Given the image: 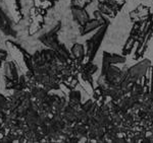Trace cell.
Masks as SVG:
<instances>
[{
  "instance_id": "6da1fadb",
  "label": "cell",
  "mask_w": 153,
  "mask_h": 143,
  "mask_svg": "<svg viewBox=\"0 0 153 143\" xmlns=\"http://www.w3.org/2000/svg\"><path fill=\"white\" fill-rule=\"evenodd\" d=\"M60 28H61V21H58L50 31L39 37V41H40L42 44H44L47 48L52 49V50H54L55 52H57L59 55L63 56V57H65L66 59H68V60H71V61H74L71 53L68 52V49L65 48V46L62 45L61 43H59V41H58L57 33L59 32Z\"/></svg>"
},
{
  "instance_id": "7a4b0ae2",
  "label": "cell",
  "mask_w": 153,
  "mask_h": 143,
  "mask_svg": "<svg viewBox=\"0 0 153 143\" xmlns=\"http://www.w3.org/2000/svg\"><path fill=\"white\" fill-rule=\"evenodd\" d=\"M110 23V21L101 26L99 29L96 32L95 34H93L92 38L86 41V57L84 59L83 63L88 62V61H93L97 54L98 50H99L101 43H102L103 39L105 37V34L107 32L108 26Z\"/></svg>"
},
{
  "instance_id": "3957f363",
  "label": "cell",
  "mask_w": 153,
  "mask_h": 143,
  "mask_svg": "<svg viewBox=\"0 0 153 143\" xmlns=\"http://www.w3.org/2000/svg\"><path fill=\"white\" fill-rule=\"evenodd\" d=\"M152 34H153V15L150 13L148 19L145 21V24L143 26L142 32L137 41L138 46H137V50H136L134 59H139L144 54L145 50L147 49L148 43H149L150 39H151Z\"/></svg>"
},
{
  "instance_id": "277c9868",
  "label": "cell",
  "mask_w": 153,
  "mask_h": 143,
  "mask_svg": "<svg viewBox=\"0 0 153 143\" xmlns=\"http://www.w3.org/2000/svg\"><path fill=\"white\" fill-rule=\"evenodd\" d=\"M5 44L8 47V49L12 52V57L16 59V61L23 67V64L25 67L28 69V71H34V64H33V57L27 52L25 49L19 47L18 44L13 43L11 41L5 42Z\"/></svg>"
},
{
  "instance_id": "5b68a950",
  "label": "cell",
  "mask_w": 153,
  "mask_h": 143,
  "mask_svg": "<svg viewBox=\"0 0 153 143\" xmlns=\"http://www.w3.org/2000/svg\"><path fill=\"white\" fill-rule=\"evenodd\" d=\"M150 66H151V62L149 59H144V60L140 61L136 65L127 69L126 79H128L131 82H138L140 78L147 74V71L149 70Z\"/></svg>"
},
{
  "instance_id": "8992f818",
  "label": "cell",
  "mask_w": 153,
  "mask_h": 143,
  "mask_svg": "<svg viewBox=\"0 0 153 143\" xmlns=\"http://www.w3.org/2000/svg\"><path fill=\"white\" fill-rule=\"evenodd\" d=\"M94 17L93 19H89L86 23L85 26L83 28H81V36H85L89 33H91L94 29L100 28L101 26H103L104 23H106L107 21H109V19H107L104 16V14H102L99 10H95L94 11Z\"/></svg>"
},
{
  "instance_id": "52a82bcc",
  "label": "cell",
  "mask_w": 153,
  "mask_h": 143,
  "mask_svg": "<svg viewBox=\"0 0 153 143\" xmlns=\"http://www.w3.org/2000/svg\"><path fill=\"white\" fill-rule=\"evenodd\" d=\"M71 15H73L74 21H75L81 28H83L86 24V23L90 19V16H89L88 12L86 11L85 8H83V7L71 5Z\"/></svg>"
},
{
  "instance_id": "ba28073f",
  "label": "cell",
  "mask_w": 153,
  "mask_h": 143,
  "mask_svg": "<svg viewBox=\"0 0 153 143\" xmlns=\"http://www.w3.org/2000/svg\"><path fill=\"white\" fill-rule=\"evenodd\" d=\"M71 55L74 59V62L76 63V65L78 67H80L81 64L83 63L84 59L86 57L85 49L82 44H75L71 49Z\"/></svg>"
},
{
  "instance_id": "9c48e42d",
  "label": "cell",
  "mask_w": 153,
  "mask_h": 143,
  "mask_svg": "<svg viewBox=\"0 0 153 143\" xmlns=\"http://www.w3.org/2000/svg\"><path fill=\"white\" fill-rule=\"evenodd\" d=\"M4 78L18 82L19 76L18 73V69H16V65L13 61H8L4 64Z\"/></svg>"
},
{
  "instance_id": "30bf717a",
  "label": "cell",
  "mask_w": 153,
  "mask_h": 143,
  "mask_svg": "<svg viewBox=\"0 0 153 143\" xmlns=\"http://www.w3.org/2000/svg\"><path fill=\"white\" fill-rule=\"evenodd\" d=\"M0 29L4 34H8V36H16V33L11 28V21H9L8 16L6 15V13L1 8H0Z\"/></svg>"
},
{
  "instance_id": "8fae6325",
  "label": "cell",
  "mask_w": 153,
  "mask_h": 143,
  "mask_svg": "<svg viewBox=\"0 0 153 143\" xmlns=\"http://www.w3.org/2000/svg\"><path fill=\"white\" fill-rule=\"evenodd\" d=\"M150 15V8L145 5H139L137 8L135 9L134 11H132L130 13V18L132 19L133 21H146V19L149 17Z\"/></svg>"
},
{
  "instance_id": "7c38bea8",
  "label": "cell",
  "mask_w": 153,
  "mask_h": 143,
  "mask_svg": "<svg viewBox=\"0 0 153 143\" xmlns=\"http://www.w3.org/2000/svg\"><path fill=\"white\" fill-rule=\"evenodd\" d=\"M5 5L8 8V10L11 12L16 19V23H18L22 18H23V14L21 12V5H19V0H4Z\"/></svg>"
},
{
  "instance_id": "4fadbf2b",
  "label": "cell",
  "mask_w": 153,
  "mask_h": 143,
  "mask_svg": "<svg viewBox=\"0 0 153 143\" xmlns=\"http://www.w3.org/2000/svg\"><path fill=\"white\" fill-rule=\"evenodd\" d=\"M127 61V58L124 55H117V54H110L108 52L104 51L102 56V63L103 64H120L125 63Z\"/></svg>"
},
{
  "instance_id": "5bb4252c",
  "label": "cell",
  "mask_w": 153,
  "mask_h": 143,
  "mask_svg": "<svg viewBox=\"0 0 153 143\" xmlns=\"http://www.w3.org/2000/svg\"><path fill=\"white\" fill-rule=\"evenodd\" d=\"M68 105L76 110L81 109V92L79 90L71 89V92H68Z\"/></svg>"
},
{
  "instance_id": "9a60e30c",
  "label": "cell",
  "mask_w": 153,
  "mask_h": 143,
  "mask_svg": "<svg viewBox=\"0 0 153 143\" xmlns=\"http://www.w3.org/2000/svg\"><path fill=\"white\" fill-rule=\"evenodd\" d=\"M92 2V0H71V5H75L85 8L86 6Z\"/></svg>"
},
{
  "instance_id": "2e32d148",
  "label": "cell",
  "mask_w": 153,
  "mask_h": 143,
  "mask_svg": "<svg viewBox=\"0 0 153 143\" xmlns=\"http://www.w3.org/2000/svg\"><path fill=\"white\" fill-rule=\"evenodd\" d=\"M7 57V52L4 50H0V61L5 60Z\"/></svg>"
},
{
  "instance_id": "e0dca14e",
  "label": "cell",
  "mask_w": 153,
  "mask_h": 143,
  "mask_svg": "<svg viewBox=\"0 0 153 143\" xmlns=\"http://www.w3.org/2000/svg\"><path fill=\"white\" fill-rule=\"evenodd\" d=\"M117 4H120V5H125L126 3V0H114Z\"/></svg>"
},
{
  "instance_id": "ac0fdd59",
  "label": "cell",
  "mask_w": 153,
  "mask_h": 143,
  "mask_svg": "<svg viewBox=\"0 0 153 143\" xmlns=\"http://www.w3.org/2000/svg\"><path fill=\"white\" fill-rule=\"evenodd\" d=\"M0 67H1V61H0Z\"/></svg>"
}]
</instances>
